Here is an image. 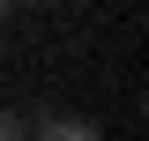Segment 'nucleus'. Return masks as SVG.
Wrapping results in <instances>:
<instances>
[{"instance_id":"obj_4","label":"nucleus","mask_w":149,"mask_h":141,"mask_svg":"<svg viewBox=\"0 0 149 141\" xmlns=\"http://www.w3.org/2000/svg\"><path fill=\"white\" fill-rule=\"evenodd\" d=\"M8 15H15V0H0V22H8Z\"/></svg>"},{"instance_id":"obj_3","label":"nucleus","mask_w":149,"mask_h":141,"mask_svg":"<svg viewBox=\"0 0 149 141\" xmlns=\"http://www.w3.org/2000/svg\"><path fill=\"white\" fill-rule=\"evenodd\" d=\"M15 8H60V0H15Z\"/></svg>"},{"instance_id":"obj_1","label":"nucleus","mask_w":149,"mask_h":141,"mask_svg":"<svg viewBox=\"0 0 149 141\" xmlns=\"http://www.w3.org/2000/svg\"><path fill=\"white\" fill-rule=\"evenodd\" d=\"M30 141H104V134L74 111H45V119H30Z\"/></svg>"},{"instance_id":"obj_2","label":"nucleus","mask_w":149,"mask_h":141,"mask_svg":"<svg viewBox=\"0 0 149 141\" xmlns=\"http://www.w3.org/2000/svg\"><path fill=\"white\" fill-rule=\"evenodd\" d=\"M0 141H30V119L22 111H0Z\"/></svg>"}]
</instances>
